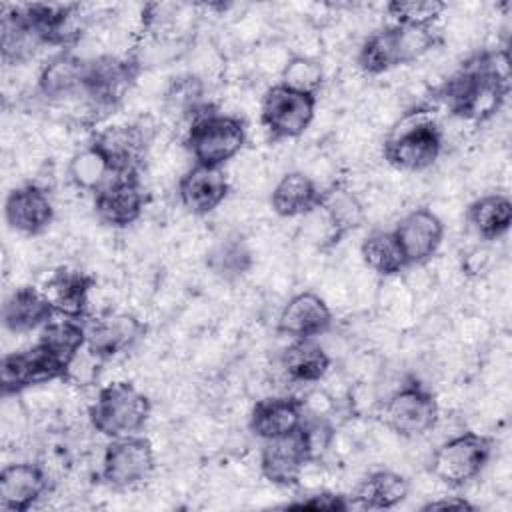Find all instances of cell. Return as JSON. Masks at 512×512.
<instances>
[{"instance_id":"1","label":"cell","mask_w":512,"mask_h":512,"mask_svg":"<svg viewBox=\"0 0 512 512\" xmlns=\"http://www.w3.org/2000/svg\"><path fill=\"white\" fill-rule=\"evenodd\" d=\"M508 92V54L504 50H482L472 54L440 86L438 94L450 114L480 124L496 116Z\"/></svg>"},{"instance_id":"2","label":"cell","mask_w":512,"mask_h":512,"mask_svg":"<svg viewBox=\"0 0 512 512\" xmlns=\"http://www.w3.org/2000/svg\"><path fill=\"white\" fill-rule=\"evenodd\" d=\"M442 144L444 138L434 112L418 106L392 124L382 144V156L398 170L420 172L440 158Z\"/></svg>"},{"instance_id":"3","label":"cell","mask_w":512,"mask_h":512,"mask_svg":"<svg viewBox=\"0 0 512 512\" xmlns=\"http://www.w3.org/2000/svg\"><path fill=\"white\" fill-rule=\"evenodd\" d=\"M438 44L434 28L388 24L374 30L358 48L356 64L364 74L378 76L412 64Z\"/></svg>"},{"instance_id":"4","label":"cell","mask_w":512,"mask_h":512,"mask_svg":"<svg viewBox=\"0 0 512 512\" xmlns=\"http://www.w3.org/2000/svg\"><path fill=\"white\" fill-rule=\"evenodd\" d=\"M150 414V398L128 380H116L102 386L88 408L92 428L108 440L142 434Z\"/></svg>"},{"instance_id":"5","label":"cell","mask_w":512,"mask_h":512,"mask_svg":"<svg viewBox=\"0 0 512 512\" xmlns=\"http://www.w3.org/2000/svg\"><path fill=\"white\" fill-rule=\"evenodd\" d=\"M246 144V124L240 116L218 112L210 106L190 118L184 146L194 164L224 168Z\"/></svg>"},{"instance_id":"6","label":"cell","mask_w":512,"mask_h":512,"mask_svg":"<svg viewBox=\"0 0 512 512\" xmlns=\"http://www.w3.org/2000/svg\"><path fill=\"white\" fill-rule=\"evenodd\" d=\"M494 452V440L486 434L466 430L444 440L430 458V474L450 486L460 488L480 476Z\"/></svg>"},{"instance_id":"7","label":"cell","mask_w":512,"mask_h":512,"mask_svg":"<svg viewBox=\"0 0 512 512\" xmlns=\"http://www.w3.org/2000/svg\"><path fill=\"white\" fill-rule=\"evenodd\" d=\"M380 422L402 438H418L434 430L440 406L432 390L418 380H406L380 406Z\"/></svg>"},{"instance_id":"8","label":"cell","mask_w":512,"mask_h":512,"mask_svg":"<svg viewBox=\"0 0 512 512\" xmlns=\"http://www.w3.org/2000/svg\"><path fill=\"white\" fill-rule=\"evenodd\" d=\"M154 466V446L146 436L112 438L102 454L100 480L114 490L136 488L152 476Z\"/></svg>"},{"instance_id":"9","label":"cell","mask_w":512,"mask_h":512,"mask_svg":"<svg viewBox=\"0 0 512 512\" xmlns=\"http://www.w3.org/2000/svg\"><path fill=\"white\" fill-rule=\"evenodd\" d=\"M318 98L296 92L284 84H272L260 102V124L272 140L302 136L316 114Z\"/></svg>"},{"instance_id":"10","label":"cell","mask_w":512,"mask_h":512,"mask_svg":"<svg viewBox=\"0 0 512 512\" xmlns=\"http://www.w3.org/2000/svg\"><path fill=\"white\" fill-rule=\"evenodd\" d=\"M68 364L58 358L40 340L26 350L10 352L0 362V390L2 396L20 394L28 388L48 384L54 380H66Z\"/></svg>"},{"instance_id":"11","label":"cell","mask_w":512,"mask_h":512,"mask_svg":"<svg viewBox=\"0 0 512 512\" xmlns=\"http://www.w3.org/2000/svg\"><path fill=\"white\" fill-rule=\"evenodd\" d=\"M140 72L138 60L102 54L86 60L84 96L94 110H114Z\"/></svg>"},{"instance_id":"12","label":"cell","mask_w":512,"mask_h":512,"mask_svg":"<svg viewBox=\"0 0 512 512\" xmlns=\"http://www.w3.org/2000/svg\"><path fill=\"white\" fill-rule=\"evenodd\" d=\"M90 144L106 158L114 174H140L150 150V136L142 124H112L100 128Z\"/></svg>"},{"instance_id":"13","label":"cell","mask_w":512,"mask_h":512,"mask_svg":"<svg viewBox=\"0 0 512 512\" xmlns=\"http://www.w3.org/2000/svg\"><path fill=\"white\" fill-rule=\"evenodd\" d=\"M314 462L304 428L264 440L260 450V474L276 486H294L302 478L304 468Z\"/></svg>"},{"instance_id":"14","label":"cell","mask_w":512,"mask_h":512,"mask_svg":"<svg viewBox=\"0 0 512 512\" xmlns=\"http://www.w3.org/2000/svg\"><path fill=\"white\" fill-rule=\"evenodd\" d=\"M146 194L140 184V174H114L94 194V214L110 228H128L144 212Z\"/></svg>"},{"instance_id":"15","label":"cell","mask_w":512,"mask_h":512,"mask_svg":"<svg viewBox=\"0 0 512 512\" xmlns=\"http://www.w3.org/2000/svg\"><path fill=\"white\" fill-rule=\"evenodd\" d=\"M404 260L410 266H422L438 252L444 240V222L426 206L404 214L392 230Z\"/></svg>"},{"instance_id":"16","label":"cell","mask_w":512,"mask_h":512,"mask_svg":"<svg viewBox=\"0 0 512 512\" xmlns=\"http://www.w3.org/2000/svg\"><path fill=\"white\" fill-rule=\"evenodd\" d=\"M86 348L104 362L132 350L146 334V324L130 312H108L84 320Z\"/></svg>"},{"instance_id":"17","label":"cell","mask_w":512,"mask_h":512,"mask_svg":"<svg viewBox=\"0 0 512 512\" xmlns=\"http://www.w3.org/2000/svg\"><path fill=\"white\" fill-rule=\"evenodd\" d=\"M334 324V314L328 302L312 292L304 290L286 300L280 308L276 330L290 340H304V338H318L326 334Z\"/></svg>"},{"instance_id":"18","label":"cell","mask_w":512,"mask_h":512,"mask_svg":"<svg viewBox=\"0 0 512 512\" xmlns=\"http://www.w3.org/2000/svg\"><path fill=\"white\" fill-rule=\"evenodd\" d=\"M4 218L12 230L26 236H38L52 224L54 204L42 186L28 182L6 194Z\"/></svg>"},{"instance_id":"19","label":"cell","mask_w":512,"mask_h":512,"mask_svg":"<svg viewBox=\"0 0 512 512\" xmlns=\"http://www.w3.org/2000/svg\"><path fill=\"white\" fill-rule=\"evenodd\" d=\"M86 60L70 48L52 54L40 68L36 78V92L48 102H64L84 96Z\"/></svg>"},{"instance_id":"20","label":"cell","mask_w":512,"mask_h":512,"mask_svg":"<svg viewBox=\"0 0 512 512\" xmlns=\"http://www.w3.org/2000/svg\"><path fill=\"white\" fill-rule=\"evenodd\" d=\"M230 192V182L222 168H210L194 164L188 168L176 186L182 208L194 216H206L214 212Z\"/></svg>"},{"instance_id":"21","label":"cell","mask_w":512,"mask_h":512,"mask_svg":"<svg viewBox=\"0 0 512 512\" xmlns=\"http://www.w3.org/2000/svg\"><path fill=\"white\" fill-rule=\"evenodd\" d=\"M50 490L48 474L32 462H12L0 470V508L6 512H26Z\"/></svg>"},{"instance_id":"22","label":"cell","mask_w":512,"mask_h":512,"mask_svg":"<svg viewBox=\"0 0 512 512\" xmlns=\"http://www.w3.org/2000/svg\"><path fill=\"white\" fill-rule=\"evenodd\" d=\"M306 412V402L298 396H266L252 406L248 428L262 442L280 438L298 430L306 418Z\"/></svg>"},{"instance_id":"23","label":"cell","mask_w":512,"mask_h":512,"mask_svg":"<svg viewBox=\"0 0 512 512\" xmlns=\"http://www.w3.org/2000/svg\"><path fill=\"white\" fill-rule=\"evenodd\" d=\"M94 286V278L78 268L60 266L56 268L46 282L42 284V292L50 300L56 310V316L84 320L90 302V290Z\"/></svg>"},{"instance_id":"24","label":"cell","mask_w":512,"mask_h":512,"mask_svg":"<svg viewBox=\"0 0 512 512\" xmlns=\"http://www.w3.org/2000/svg\"><path fill=\"white\" fill-rule=\"evenodd\" d=\"M54 318V306L36 286L14 288L2 304V326L12 334L42 330Z\"/></svg>"},{"instance_id":"25","label":"cell","mask_w":512,"mask_h":512,"mask_svg":"<svg viewBox=\"0 0 512 512\" xmlns=\"http://www.w3.org/2000/svg\"><path fill=\"white\" fill-rule=\"evenodd\" d=\"M326 222V244H338L348 232L360 228L366 220V210L360 198L346 186H330L322 190L316 208Z\"/></svg>"},{"instance_id":"26","label":"cell","mask_w":512,"mask_h":512,"mask_svg":"<svg viewBox=\"0 0 512 512\" xmlns=\"http://www.w3.org/2000/svg\"><path fill=\"white\" fill-rule=\"evenodd\" d=\"M322 190L302 170H290L274 184L270 194L272 212L280 218H298L312 214L320 204Z\"/></svg>"},{"instance_id":"27","label":"cell","mask_w":512,"mask_h":512,"mask_svg":"<svg viewBox=\"0 0 512 512\" xmlns=\"http://www.w3.org/2000/svg\"><path fill=\"white\" fill-rule=\"evenodd\" d=\"M332 366V358L316 338L292 340L280 354V368L298 384L320 382Z\"/></svg>"},{"instance_id":"28","label":"cell","mask_w":512,"mask_h":512,"mask_svg":"<svg viewBox=\"0 0 512 512\" xmlns=\"http://www.w3.org/2000/svg\"><path fill=\"white\" fill-rule=\"evenodd\" d=\"M408 492L410 482L406 476L394 470H376L358 482L350 496V502L352 506L368 510H388L404 502Z\"/></svg>"},{"instance_id":"29","label":"cell","mask_w":512,"mask_h":512,"mask_svg":"<svg viewBox=\"0 0 512 512\" xmlns=\"http://www.w3.org/2000/svg\"><path fill=\"white\" fill-rule=\"evenodd\" d=\"M466 220L482 240H498L512 226V200L500 192L482 194L468 204Z\"/></svg>"},{"instance_id":"30","label":"cell","mask_w":512,"mask_h":512,"mask_svg":"<svg viewBox=\"0 0 512 512\" xmlns=\"http://www.w3.org/2000/svg\"><path fill=\"white\" fill-rule=\"evenodd\" d=\"M254 256L242 234H226L212 244L206 254V266L214 276L226 282L242 278L252 268Z\"/></svg>"},{"instance_id":"31","label":"cell","mask_w":512,"mask_h":512,"mask_svg":"<svg viewBox=\"0 0 512 512\" xmlns=\"http://www.w3.org/2000/svg\"><path fill=\"white\" fill-rule=\"evenodd\" d=\"M42 46L36 38L34 30L28 26V22L22 16L20 6L8 8L2 14L0 22V48H2V60L6 64H18L24 62L34 54V50Z\"/></svg>"},{"instance_id":"32","label":"cell","mask_w":512,"mask_h":512,"mask_svg":"<svg viewBox=\"0 0 512 512\" xmlns=\"http://www.w3.org/2000/svg\"><path fill=\"white\" fill-rule=\"evenodd\" d=\"M364 264L378 276L390 278L408 268L392 230H374L360 244Z\"/></svg>"},{"instance_id":"33","label":"cell","mask_w":512,"mask_h":512,"mask_svg":"<svg viewBox=\"0 0 512 512\" xmlns=\"http://www.w3.org/2000/svg\"><path fill=\"white\" fill-rule=\"evenodd\" d=\"M112 176L114 172L108 166L106 158L92 144L74 152V156L68 162L70 182L84 192L96 194L104 184L110 182Z\"/></svg>"},{"instance_id":"34","label":"cell","mask_w":512,"mask_h":512,"mask_svg":"<svg viewBox=\"0 0 512 512\" xmlns=\"http://www.w3.org/2000/svg\"><path fill=\"white\" fill-rule=\"evenodd\" d=\"M322 82H324V68L312 56H302V54L290 56L284 62L280 72V84L312 96H318Z\"/></svg>"},{"instance_id":"35","label":"cell","mask_w":512,"mask_h":512,"mask_svg":"<svg viewBox=\"0 0 512 512\" xmlns=\"http://www.w3.org/2000/svg\"><path fill=\"white\" fill-rule=\"evenodd\" d=\"M394 24L434 28V22L446 10V4L440 0H394L386 6Z\"/></svg>"},{"instance_id":"36","label":"cell","mask_w":512,"mask_h":512,"mask_svg":"<svg viewBox=\"0 0 512 512\" xmlns=\"http://www.w3.org/2000/svg\"><path fill=\"white\" fill-rule=\"evenodd\" d=\"M202 94H204V86H202L200 78H196L192 74L174 78L172 86L166 92V104L172 112L192 118L202 108H206V104L202 102Z\"/></svg>"},{"instance_id":"37","label":"cell","mask_w":512,"mask_h":512,"mask_svg":"<svg viewBox=\"0 0 512 512\" xmlns=\"http://www.w3.org/2000/svg\"><path fill=\"white\" fill-rule=\"evenodd\" d=\"M102 364H104V360H102L100 356H96L94 352H90V350L84 346V348L76 354V358L70 362L64 382H74L76 386L94 384V382L98 380V374H100Z\"/></svg>"},{"instance_id":"38","label":"cell","mask_w":512,"mask_h":512,"mask_svg":"<svg viewBox=\"0 0 512 512\" xmlns=\"http://www.w3.org/2000/svg\"><path fill=\"white\" fill-rule=\"evenodd\" d=\"M286 508H308V510H328V512H346L352 508V502L348 496L344 494H336V492H314L308 494L306 498L288 502Z\"/></svg>"},{"instance_id":"39","label":"cell","mask_w":512,"mask_h":512,"mask_svg":"<svg viewBox=\"0 0 512 512\" xmlns=\"http://www.w3.org/2000/svg\"><path fill=\"white\" fill-rule=\"evenodd\" d=\"M424 512L430 510H474V504L466 500L464 496H440L436 500H430L422 506Z\"/></svg>"}]
</instances>
